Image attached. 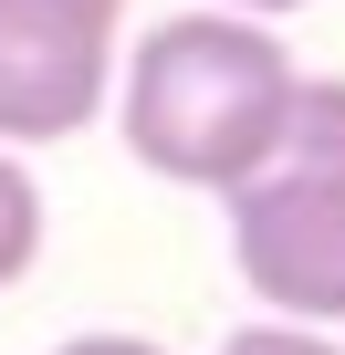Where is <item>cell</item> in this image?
Masks as SVG:
<instances>
[{"label":"cell","instance_id":"1","mask_svg":"<svg viewBox=\"0 0 345 355\" xmlns=\"http://www.w3.org/2000/svg\"><path fill=\"white\" fill-rule=\"evenodd\" d=\"M105 105L146 178L230 199L251 167H272V136L293 105V53L251 11H178V21L136 32Z\"/></svg>","mask_w":345,"mask_h":355},{"label":"cell","instance_id":"2","mask_svg":"<svg viewBox=\"0 0 345 355\" xmlns=\"http://www.w3.org/2000/svg\"><path fill=\"white\" fill-rule=\"evenodd\" d=\"M220 209H230V261L262 293V313L335 334L345 324V178L272 157V167L241 178Z\"/></svg>","mask_w":345,"mask_h":355},{"label":"cell","instance_id":"3","mask_svg":"<svg viewBox=\"0 0 345 355\" xmlns=\"http://www.w3.org/2000/svg\"><path fill=\"white\" fill-rule=\"evenodd\" d=\"M115 32L84 0H0V146H63L115 94Z\"/></svg>","mask_w":345,"mask_h":355},{"label":"cell","instance_id":"4","mask_svg":"<svg viewBox=\"0 0 345 355\" xmlns=\"http://www.w3.org/2000/svg\"><path fill=\"white\" fill-rule=\"evenodd\" d=\"M272 157H293V167H335V178H345V73H293V105H283Z\"/></svg>","mask_w":345,"mask_h":355},{"label":"cell","instance_id":"5","mask_svg":"<svg viewBox=\"0 0 345 355\" xmlns=\"http://www.w3.org/2000/svg\"><path fill=\"white\" fill-rule=\"evenodd\" d=\"M42 241H53V209H42V178L22 167V146H0V293H11V282H32Z\"/></svg>","mask_w":345,"mask_h":355},{"label":"cell","instance_id":"6","mask_svg":"<svg viewBox=\"0 0 345 355\" xmlns=\"http://www.w3.org/2000/svg\"><path fill=\"white\" fill-rule=\"evenodd\" d=\"M220 355H345L324 324H283V313H262V324H241V334H220Z\"/></svg>","mask_w":345,"mask_h":355},{"label":"cell","instance_id":"7","mask_svg":"<svg viewBox=\"0 0 345 355\" xmlns=\"http://www.w3.org/2000/svg\"><path fill=\"white\" fill-rule=\"evenodd\" d=\"M53 355H167L157 334H126V324H94V334H63Z\"/></svg>","mask_w":345,"mask_h":355},{"label":"cell","instance_id":"8","mask_svg":"<svg viewBox=\"0 0 345 355\" xmlns=\"http://www.w3.org/2000/svg\"><path fill=\"white\" fill-rule=\"evenodd\" d=\"M220 11H251V21H283V11H314V0H220Z\"/></svg>","mask_w":345,"mask_h":355},{"label":"cell","instance_id":"9","mask_svg":"<svg viewBox=\"0 0 345 355\" xmlns=\"http://www.w3.org/2000/svg\"><path fill=\"white\" fill-rule=\"evenodd\" d=\"M84 11H94V21H126V0H84Z\"/></svg>","mask_w":345,"mask_h":355}]
</instances>
